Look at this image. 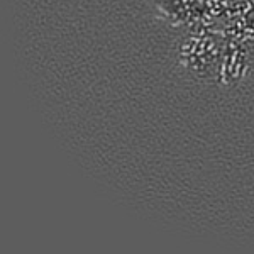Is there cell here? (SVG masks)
Segmentation results:
<instances>
[{
    "instance_id": "1",
    "label": "cell",
    "mask_w": 254,
    "mask_h": 254,
    "mask_svg": "<svg viewBox=\"0 0 254 254\" xmlns=\"http://www.w3.org/2000/svg\"><path fill=\"white\" fill-rule=\"evenodd\" d=\"M217 56V49L210 39H190L180 51L183 66L193 71H208Z\"/></svg>"
}]
</instances>
